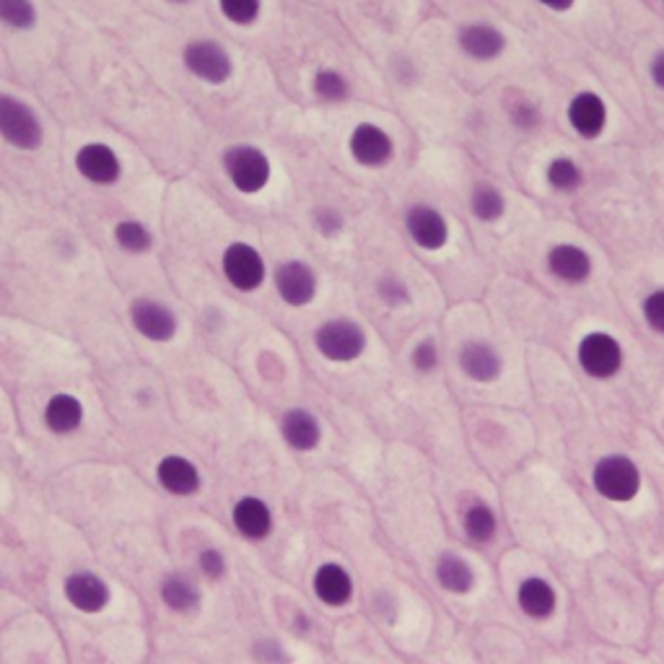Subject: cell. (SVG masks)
<instances>
[{"label":"cell","instance_id":"obj_33","mask_svg":"<svg viewBox=\"0 0 664 664\" xmlns=\"http://www.w3.org/2000/svg\"><path fill=\"white\" fill-rule=\"evenodd\" d=\"M376 299L382 301L388 309H403L411 304V285L395 273H384L376 278Z\"/></svg>","mask_w":664,"mask_h":664},{"label":"cell","instance_id":"obj_16","mask_svg":"<svg viewBox=\"0 0 664 664\" xmlns=\"http://www.w3.org/2000/svg\"><path fill=\"white\" fill-rule=\"evenodd\" d=\"M159 489L174 499H192L203 491V473L200 467L184 454H164L153 467Z\"/></svg>","mask_w":664,"mask_h":664},{"label":"cell","instance_id":"obj_29","mask_svg":"<svg viewBox=\"0 0 664 664\" xmlns=\"http://www.w3.org/2000/svg\"><path fill=\"white\" fill-rule=\"evenodd\" d=\"M545 184L559 195H574L584 188L586 182V172L584 167L579 164L574 157H566V153H559L545 164Z\"/></svg>","mask_w":664,"mask_h":664},{"label":"cell","instance_id":"obj_18","mask_svg":"<svg viewBox=\"0 0 664 664\" xmlns=\"http://www.w3.org/2000/svg\"><path fill=\"white\" fill-rule=\"evenodd\" d=\"M545 270L563 285H584L594 273V260L582 244L555 242L545 252Z\"/></svg>","mask_w":664,"mask_h":664},{"label":"cell","instance_id":"obj_34","mask_svg":"<svg viewBox=\"0 0 664 664\" xmlns=\"http://www.w3.org/2000/svg\"><path fill=\"white\" fill-rule=\"evenodd\" d=\"M309 221H312V229L322 239L343 237L345 227H349V221H345L343 211H341V208H335V205H316L312 211V215H309Z\"/></svg>","mask_w":664,"mask_h":664},{"label":"cell","instance_id":"obj_36","mask_svg":"<svg viewBox=\"0 0 664 664\" xmlns=\"http://www.w3.org/2000/svg\"><path fill=\"white\" fill-rule=\"evenodd\" d=\"M198 574L205 579V582H223V576L229 574V561L227 555H223L221 547L215 545H205L203 551L198 553Z\"/></svg>","mask_w":664,"mask_h":664},{"label":"cell","instance_id":"obj_7","mask_svg":"<svg viewBox=\"0 0 664 664\" xmlns=\"http://www.w3.org/2000/svg\"><path fill=\"white\" fill-rule=\"evenodd\" d=\"M592 489L613 504H628L641 491V470L625 454H605L592 467Z\"/></svg>","mask_w":664,"mask_h":664},{"label":"cell","instance_id":"obj_40","mask_svg":"<svg viewBox=\"0 0 664 664\" xmlns=\"http://www.w3.org/2000/svg\"><path fill=\"white\" fill-rule=\"evenodd\" d=\"M535 3L551 13H569L576 6V0H535Z\"/></svg>","mask_w":664,"mask_h":664},{"label":"cell","instance_id":"obj_25","mask_svg":"<svg viewBox=\"0 0 664 664\" xmlns=\"http://www.w3.org/2000/svg\"><path fill=\"white\" fill-rule=\"evenodd\" d=\"M467 499V496H465ZM462 532L477 545H489L499 535V516L483 499L470 496L460 512Z\"/></svg>","mask_w":664,"mask_h":664},{"label":"cell","instance_id":"obj_13","mask_svg":"<svg viewBox=\"0 0 664 664\" xmlns=\"http://www.w3.org/2000/svg\"><path fill=\"white\" fill-rule=\"evenodd\" d=\"M566 122L582 141H600L610 125V104L600 91L579 89L566 102Z\"/></svg>","mask_w":664,"mask_h":664},{"label":"cell","instance_id":"obj_19","mask_svg":"<svg viewBox=\"0 0 664 664\" xmlns=\"http://www.w3.org/2000/svg\"><path fill=\"white\" fill-rule=\"evenodd\" d=\"M87 423L83 400L73 392H52L42 405V426L56 439H73Z\"/></svg>","mask_w":664,"mask_h":664},{"label":"cell","instance_id":"obj_3","mask_svg":"<svg viewBox=\"0 0 664 664\" xmlns=\"http://www.w3.org/2000/svg\"><path fill=\"white\" fill-rule=\"evenodd\" d=\"M0 141L19 153H40L44 145L40 112L11 91H0Z\"/></svg>","mask_w":664,"mask_h":664},{"label":"cell","instance_id":"obj_27","mask_svg":"<svg viewBox=\"0 0 664 664\" xmlns=\"http://www.w3.org/2000/svg\"><path fill=\"white\" fill-rule=\"evenodd\" d=\"M434 576L444 592L457 594V597H465V594L475 590L473 566H470V563L454 551H446L439 555L436 566H434Z\"/></svg>","mask_w":664,"mask_h":664},{"label":"cell","instance_id":"obj_9","mask_svg":"<svg viewBox=\"0 0 664 664\" xmlns=\"http://www.w3.org/2000/svg\"><path fill=\"white\" fill-rule=\"evenodd\" d=\"M128 320L138 335L153 345H167L180 335V314L161 299L135 296L128 306Z\"/></svg>","mask_w":664,"mask_h":664},{"label":"cell","instance_id":"obj_10","mask_svg":"<svg viewBox=\"0 0 664 664\" xmlns=\"http://www.w3.org/2000/svg\"><path fill=\"white\" fill-rule=\"evenodd\" d=\"M73 169L91 188H114L125 177L120 151L104 141H87L73 153Z\"/></svg>","mask_w":664,"mask_h":664},{"label":"cell","instance_id":"obj_30","mask_svg":"<svg viewBox=\"0 0 664 664\" xmlns=\"http://www.w3.org/2000/svg\"><path fill=\"white\" fill-rule=\"evenodd\" d=\"M112 242L118 244L120 252L130 254V258H143L153 250L157 244V237H153V229L141 219H120L112 227Z\"/></svg>","mask_w":664,"mask_h":664},{"label":"cell","instance_id":"obj_14","mask_svg":"<svg viewBox=\"0 0 664 664\" xmlns=\"http://www.w3.org/2000/svg\"><path fill=\"white\" fill-rule=\"evenodd\" d=\"M457 50L462 52V58L473 60V63H496L506 56L509 50V37L504 34V29L493 24V21H465L457 29Z\"/></svg>","mask_w":664,"mask_h":664},{"label":"cell","instance_id":"obj_37","mask_svg":"<svg viewBox=\"0 0 664 664\" xmlns=\"http://www.w3.org/2000/svg\"><path fill=\"white\" fill-rule=\"evenodd\" d=\"M411 366H413V372H419L423 376L434 374L436 369L442 366V351H439L434 338H423V341L413 345Z\"/></svg>","mask_w":664,"mask_h":664},{"label":"cell","instance_id":"obj_39","mask_svg":"<svg viewBox=\"0 0 664 664\" xmlns=\"http://www.w3.org/2000/svg\"><path fill=\"white\" fill-rule=\"evenodd\" d=\"M648 81L654 83L656 91L664 94V48H660L648 60Z\"/></svg>","mask_w":664,"mask_h":664},{"label":"cell","instance_id":"obj_5","mask_svg":"<svg viewBox=\"0 0 664 664\" xmlns=\"http://www.w3.org/2000/svg\"><path fill=\"white\" fill-rule=\"evenodd\" d=\"M579 369L594 382H610L623 372L625 349L613 332L590 330L576 343Z\"/></svg>","mask_w":664,"mask_h":664},{"label":"cell","instance_id":"obj_2","mask_svg":"<svg viewBox=\"0 0 664 664\" xmlns=\"http://www.w3.org/2000/svg\"><path fill=\"white\" fill-rule=\"evenodd\" d=\"M314 351L328 361V364H356L369 349V335L364 324L351 320V316H330L320 322L312 332Z\"/></svg>","mask_w":664,"mask_h":664},{"label":"cell","instance_id":"obj_23","mask_svg":"<svg viewBox=\"0 0 664 664\" xmlns=\"http://www.w3.org/2000/svg\"><path fill=\"white\" fill-rule=\"evenodd\" d=\"M312 590L314 597L328 607H343L349 605L356 594V584H353V576L349 569H343L341 563H322L316 566L312 576Z\"/></svg>","mask_w":664,"mask_h":664},{"label":"cell","instance_id":"obj_26","mask_svg":"<svg viewBox=\"0 0 664 664\" xmlns=\"http://www.w3.org/2000/svg\"><path fill=\"white\" fill-rule=\"evenodd\" d=\"M467 208H470V213H473V219L477 223L493 227V223L504 221V215L509 211V203H506L504 190H501L499 184L481 180V182H475L473 188H470Z\"/></svg>","mask_w":664,"mask_h":664},{"label":"cell","instance_id":"obj_15","mask_svg":"<svg viewBox=\"0 0 664 664\" xmlns=\"http://www.w3.org/2000/svg\"><path fill=\"white\" fill-rule=\"evenodd\" d=\"M63 597L76 613L99 615L110 607L112 586L91 569H76L63 579Z\"/></svg>","mask_w":664,"mask_h":664},{"label":"cell","instance_id":"obj_17","mask_svg":"<svg viewBox=\"0 0 664 664\" xmlns=\"http://www.w3.org/2000/svg\"><path fill=\"white\" fill-rule=\"evenodd\" d=\"M231 524H234L237 535L247 540V543H265L275 532L273 506L265 499L247 493L231 506Z\"/></svg>","mask_w":664,"mask_h":664},{"label":"cell","instance_id":"obj_41","mask_svg":"<svg viewBox=\"0 0 664 664\" xmlns=\"http://www.w3.org/2000/svg\"><path fill=\"white\" fill-rule=\"evenodd\" d=\"M167 3H172V6H188V3H192V0H167Z\"/></svg>","mask_w":664,"mask_h":664},{"label":"cell","instance_id":"obj_6","mask_svg":"<svg viewBox=\"0 0 664 664\" xmlns=\"http://www.w3.org/2000/svg\"><path fill=\"white\" fill-rule=\"evenodd\" d=\"M221 275L239 293L260 291L268 281V262L252 242L234 239L221 250Z\"/></svg>","mask_w":664,"mask_h":664},{"label":"cell","instance_id":"obj_20","mask_svg":"<svg viewBox=\"0 0 664 664\" xmlns=\"http://www.w3.org/2000/svg\"><path fill=\"white\" fill-rule=\"evenodd\" d=\"M460 372L475 384H493L504 374V356L496 345L481 338H470L457 351Z\"/></svg>","mask_w":664,"mask_h":664},{"label":"cell","instance_id":"obj_38","mask_svg":"<svg viewBox=\"0 0 664 664\" xmlns=\"http://www.w3.org/2000/svg\"><path fill=\"white\" fill-rule=\"evenodd\" d=\"M641 316L654 335L664 338V285H656L641 299Z\"/></svg>","mask_w":664,"mask_h":664},{"label":"cell","instance_id":"obj_43","mask_svg":"<svg viewBox=\"0 0 664 664\" xmlns=\"http://www.w3.org/2000/svg\"><path fill=\"white\" fill-rule=\"evenodd\" d=\"M0 215H3V213H0Z\"/></svg>","mask_w":664,"mask_h":664},{"label":"cell","instance_id":"obj_32","mask_svg":"<svg viewBox=\"0 0 664 664\" xmlns=\"http://www.w3.org/2000/svg\"><path fill=\"white\" fill-rule=\"evenodd\" d=\"M215 6H219L221 17L239 29L254 27L262 19V11H265L262 0H215Z\"/></svg>","mask_w":664,"mask_h":664},{"label":"cell","instance_id":"obj_28","mask_svg":"<svg viewBox=\"0 0 664 664\" xmlns=\"http://www.w3.org/2000/svg\"><path fill=\"white\" fill-rule=\"evenodd\" d=\"M312 94L316 102L328 107L349 104L353 97V83L341 68L335 66H320L312 76Z\"/></svg>","mask_w":664,"mask_h":664},{"label":"cell","instance_id":"obj_31","mask_svg":"<svg viewBox=\"0 0 664 664\" xmlns=\"http://www.w3.org/2000/svg\"><path fill=\"white\" fill-rule=\"evenodd\" d=\"M42 24L37 0H0V27L17 34H32Z\"/></svg>","mask_w":664,"mask_h":664},{"label":"cell","instance_id":"obj_11","mask_svg":"<svg viewBox=\"0 0 664 664\" xmlns=\"http://www.w3.org/2000/svg\"><path fill=\"white\" fill-rule=\"evenodd\" d=\"M273 289L285 306L304 309L320 293V275L312 262L289 258L273 268Z\"/></svg>","mask_w":664,"mask_h":664},{"label":"cell","instance_id":"obj_8","mask_svg":"<svg viewBox=\"0 0 664 664\" xmlns=\"http://www.w3.org/2000/svg\"><path fill=\"white\" fill-rule=\"evenodd\" d=\"M345 149H349L353 164L369 169V172H380V169H388L395 161L398 143L390 130H384L380 122L361 120L351 128Z\"/></svg>","mask_w":664,"mask_h":664},{"label":"cell","instance_id":"obj_22","mask_svg":"<svg viewBox=\"0 0 664 664\" xmlns=\"http://www.w3.org/2000/svg\"><path fill=\"white\" fill-rule=\"evenodd\" d=\"M281 436L293 452H314L322 442V423L306 408H289L278 421Z\"/></svg>","mask_w":664,"mask_h":664},{"label":"cell","instance_id":"obj_21","mask_svg":"<svg viewBox=\"0 0 664 664\" xmlns=\"http://www.w3.org/2000/svg\"><path fill=\"white\" fill-rule=\"evenodd\" d=\"M159 600L169 613L195 615L203 605V586L188 571H172L159 582Z\"/></svg>","mask_w":664,"mask_h":664},{"label":"cell","instance_id":"obj_35","mask_svg":"<svg viewBox=\"0 0 664 664\" xmlns=\"http://www.w3.org/2000/svg\"><path fill=\"white\" fill-rule=\"evenodd\" d=\"M506 114H509V120H512V125L516 130H522V133H532V130H537L540 122H543V112H540V107L527 97L512 99V102L506 104Z\"/></svg>","mask_w":664,"mask_h":664},{"label":"cell","instance_id":"obj_42","mask_svg":"<svg viewBox=\"0 0 664 664\" xmlns=\"http://www.w3.org/2000/svg\"><path fill=\"white\" fill-rule=\"evenodd\" d=\"M662 6H664V0H662Z\"/></svg>","mask_w":664,"mask_h":664},{"label":"cell","instance_id":"obj_1","mask_svg":"<svg viewBox=\"0 0 664 664\" xmlns=\"http://www.w3.org/2000/svg\"><path fill=\"white\" fill-rule=\"evenodd\" d=\"M221 169L239 195L254 198L273 182V161L254 143H231L221 151Z\"/></svg>","mask_w":664,"mask_h":664},{"label":"cell","instance_id":"obj_12","mask_svg":"<svg viewBox=\"0 0 664 664\" xmlns=\"http://www.w3.org/2000/svg\"><path fill=\"white\" fill-rule=\"evenodd\" d=\"M403 229L423 252H442L450 244L452 229L446 215L431 203H411L403 211Z\"/></svg>","mask_w":664,"mask_h":664},{"label":"cell","instance_id":"obj_4","mask_svg":"<svg viewBox=\"0 0 664 664\" xmlns=\"http://www.w3.org/2000/svg\"><path fill=\"white\" fill-rule=\"evenodd\" d=\"M180 60L192 79L211 89L227 87L237 71L234 58H231L227 44L211 40V37H195V40L184 42Z\"/></svg>","mask_w":664,"mask_h":664},{"label":"cell","instance_id":"obj_24","mask_svg":"<svg viewBox=\"0 0 664 664\" xmlns=\"http://www.w3.org/2000/svg\"><path fill=\"white\" fill-rule=\"evenodd\" d=\"M516 605L530 621H551L555 615V607H559V594H555L553 584L543 576H527L522 579L520 586H516Z\"/></svg>","mask_w":664,"mask_h":664}]
</instances>
